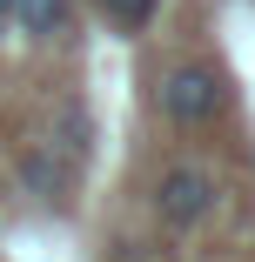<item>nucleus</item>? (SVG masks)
Returning <instances> with one entry per match:
<instances>
[{
	"mask_svg": "<svg viewBox=\"0 0 255 262\" xmlns=\"http://www.w3.org/2000/svg\"><path fill=\"white\" fill-rule=\"evenodd\" d=\"M0 27H14V0H0Z\"/></svg>",
	"mask_w": 255,
	"mask_h": 262,
	"instance_id": "7",
	"label": "nucleus"
},
{
	"mask_svg": "<svg viewBox=\"0 0 255 262\" xmlns=\"http://www.w3.org/2000/svg\"><path fill=\"white\" fill-rule=\"evenodd\" d=\"M47 148H61L74 168L87 162V148H94V121H87V108H81L74 94L54 101V115H47Z\"/></svg>",
	"mask_w": 255,
	"mask_h": 262,
	"instance_id": "4",
	"label": "nucleus"
},
{
	"mask_svg": "<svg viewBox=\"0 0 255 262\" xmlns=\"http://www.w3.org/2000/svg\"><path fill=\"white\" fill-rule=\"evenodd\" d=\"M148 202H155V222L161 229H201L215 215V202H222V175L208 162H188V155H181V162H168L155 175V195H148Z\"/></svg>",
	"mask_w": 255,
	"mask_h": 262,
	"instance_id": "2",
	"label": "nucleus"
},
{
	"mask_svg": "<svg viewBox=\"0 0 255 262\" xmlns=\"http://www.w3.org/2000/svg\"><path fill=\"white\" fill-rule=\"evenodd\" d=\"M14 175H20V188H27L34 202H67V195H74V182H81V168L67 162L61 148H47V141L20 148V162H14Z\"/></svg>",
	"mask_w": 255,
	"mask_h": 262,
	"instance_id": "3",
	"label": "nucleus"
},
{
	"mask_svg": "<svg viewBox=\"0 0 255 262\" xmlns=\"http://www.w3.org/2000/svg\"><path fill=\"white\" fill-rule=\"evenodd\" d=\"M94 7H101V20H108V27L141 34L148 20H155V7H161V0H94Z\"/></svg>",
	"mask_w": 255,
	"mask_h": 262,
	"instance_id": "6",
	"label": "nucleus"
},
{
	"mask_svg": "<svg viewBox=\"0 0 255 262\" xmlns=\"http://www.w3.org/2000/svg\"><path fill=\"white\" fill-rule=\"evenodd\" d=\"M67 0H14V27L27 34V40H61L67 34Z\"/></svg>",
	"mask_w": 255,
	"mask_h": 262,
	"instance_id": "5",
	"label": "nucleus"
},
{
	"mask_svg": "<svg viewBox=\"0 0 255 262\" xmlns=\"http://www.w3.org/2000/svg\"><path fill=\"white\" fill-rule=\"evenodd\" d=\"M228 101H235V88H228V74H222L215 61H168V68L155 74V115L175 121V128H208V121H222Z\"/></svg>",
	"mask_w": 255,
	"mask_h": 262,
	"instance_id": "1",
	"label": "nucleus"
}]
</instances>
